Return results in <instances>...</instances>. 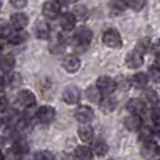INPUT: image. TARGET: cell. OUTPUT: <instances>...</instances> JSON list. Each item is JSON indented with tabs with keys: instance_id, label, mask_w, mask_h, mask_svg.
Here are the masks:
<instances>
[{
	"instance_id": "c3c4849f",
	"label": "cell",
	"mask_w": 160,
	"mask_h": 160,
	"mask_svg": "<svg viewBox=\"0 0 160 160\" xmlns=\"http://www.w3.org/2000/svg\"><path fill=\"white\" fill-rule=\"evenodd\" d=\"M0 51H2V43H0Z\"/></svg>"
},
{
	"instance_id": "ee69618b",
	"label": "cell",
	"mask_w": 160,
	"mask_h": 160,
	"mask_svg": "<svg viewBox=\"0 0 160 160\" xmlns=\"http://www.w3.org/2000/svg\"><path fill=\"white\" fill-rule=\"evenodd\" d=\"M157 53H160V40L157 42Z\"/></svg>"
},
{
	"instance_id": "7dc6e473",
	"label": "cell",
	"mask_w": 160,
	"mask_h": 160,
	"mask_svg": "<svg viewBox=\"0 0 160 160\" xmlns=\"http://www.w3.org/2000/svg\"><path fill=\"white\" fill-rule=\"evenodd\" d=\"M0 10H2V0H0Z\"/></svg>"
},
{
	"instance_id": "f6af8a7d",
	"label": "cell",
	"mask_w": 160,
	"mask_h": 160,
	"mask_svg": "<svg viewBox=\"0 0 160 160\" xmlns=\"http://www.w3.org/2000/svg\"><path fill=\"white\" fill-rule=\"evenodd\" d=\"M0 160H7V158H5V155H3L2 152H0Z\"/></svg>"
},
{
	"instance_id": "1f68e13d",
	"label": "cell",
	"mask_w": 160,
	"mask_h": 160,
	"mask_svg": "<svg viewBox=\"0 0 160 160\" xmlns=\"http://www.w3.org/2000/svg\"><path fill=\"white\" fill-rule=\"evenodd\" d=\"M127 5L128 8L135 10V11H139L146 7V0H127Z\"/></svg>"
},
{
	"instance_id": "7a4b0ae2",
	"label": "cell",
	"mask_w": 160,
	"mask_h": 160,
	"mask_svg": "<svg viewBox=\"0 0 160 160\" xmlns=\"http://www.w3.org/2000/svg\"><path fill=\"white\" fill-rule=\"evenodd\" d=\"M102 42L109 48H120L122 47V37L117 29H108L102 34Z\"/></svg>"
},
{
	"instance_id": "681fc988",
	"label": "cell",
	"mask_w": 160,
	"mask_h": 160,
	"mask_svg": "<svg viewBox=\"0 0 160 160\" xmlns=\"http://www.w3.org/2000/svg\"><path fill=\"white\" fill-rule=\"evenodd\" d=\"M158 160H160V158H158Z\"/></svg>"
},
{
	"instance_id": "d6a6232c",
	"label": "cell",
	"mask_w": 160,
	"mask_h": 160,
	"mask_svg": "<svg viewBox=\"0 0 160 160\" xmlns=\"http://www.w3.org/2000/svg\"><path fill=\"white\" fill-rule=\"evenodd\" d=\"M148 75H149V78L152 80V82H157V83H160V68H158L157 64H155V66H152V68L149 69Z\"/></svg>"
},
{
	"instance_id": "277c9868",
	"label": "cell",
	"mask_w": 160,
	"mask_h": 160,
	"mask_svg": "<svg viewBox=\"0 0 160 160\" xmlns=\"http://www.w3.org/2000/svg\"><path fill=\"white\" fill-rule=\"evenodd\" d=\"M80 98H82V91H80V88L75 87V85H69V87H66L62 90V99H64V102L77 104L80 101Z\"/></svg>"
},
{
	"instance_id": "8fae6325",
	"label": "cell",
	"mask_w": 160,
	"mask_h": 160,
	"mask_svg": "<svg viewBox=\"0 0 160 160\" xmlns=\"http://www.w3.org/2000/svg\"><path fill=\"white\" fill-rule=\"evenodd\" d=\"M50 32H51V29H50V24L47 21H37L34 24V35L37 38L47 40L50 37Z\"/></svg>"
},
{
	"instance_id": "74e56055",
	"label": "cell",
	"mask_w": 160,
	"mask_h": 160,
	"mask_svg": "<svg viewBox=\"0 0 160 160\" xmlns=\"http://www.w3.org/2000/svg\"><path fill=\"white\" fill-rule=\"evenodd\" d=\"M152 120H154V123L160 127V106H157V108H154L152 111Z\"/></svg>"
},
{
	"instance_id": "e575fe53",
	"label": "cell",
	"mask_w": 160,
	"mask_h": 160,
	"mask_svg": "<svg viewBox=\"0 0 160 160\" xmlns=\"http://www.w3.org/2000/svg\"><path fill=\"white\" fill-rule=\"evenodd\" d=\"M21 157H22V154H21L16 148H13V146L8 149V152H7V155H5L7 160H19Z\"/></svg>"
},
{
	"instance_id": "8d00e7d4",
	"label": "cell",
	"mask_w": 160,
	"mask_h": 160,
	"mask_svg": "<svg viewBox=\"0 0 160 160\" xmlns=\"http://www.w3.org/2000/svg\"><path fill=\"white\" fill-rule=\"evenodd\" d=\"M115 82H117V88L123 90V91H127V90L130 88V85H131V80H128V78H125V77H120L118 80H115Z\"/></svg>"
},
{
	"instance_id": "4316f807",
	"label": "cell",
	"mask_w": 160,
	"mask_h": 160,
	"mask_svg": "<svg viewBox=\"0 0 160 160\" xmlns=\"http://www.w3.org/2000/svg\"><path fill=\"white\" fill-rule=\"evenodd\" d=\"M13 32H15L13 31V24L5 19H0V38H10Z\"/></svg>"
},
{
	"instance_id": "3957f363",
	"label": "cell",
	"mask_w": 160,
	"mask_h": 160,
	"mask_svg": "<svg viewBox=\"0 0 160 160\" xmlns=\"http://www.w3.org/2000/svg\"><path fill=\"white\" fill-rule=\"evenodd\" d=\"M42 13L48 19H56L61 13V3L58 0H47L42 7Z\"/></svg>"
},
{
	"instance_id": "9a60e30c",
	"label": "cell",
	"mask_w": 160,
	"mask_h": 160,
	"mask_svg": "<svg viewBox=\"0 0 160 160\" xmlns=\"http://www.w3.org/2000/svg\"><path fill=\"white\" fill-rule=\"evenodd\" d=\"M127 109H128V112H130V114L142 115V114L146 112V102H144L142 99H138V98L130 99V101L127 102Z\"/></svg>"
},
{
	"instance_id": "7bdbcfd3",
	"label": "cell",
	"mask_w": 160,
	"mask_h": 160,
	"mask_svg": "<svg viewBox=\"0 0 160 160\" xmlns=\"http://www.w3.org/2000/svg\"><path fill=\"white\" fill-rule=\"evenodd\" d=\"M64 3H69V5H72V3H77V0H62Z\"/></svg>"
},
{
	"instance_id": "d590c367",
	"label": "cell",
	"mask_w": 160,
	"mask_h": 160,
	"mask_svg": "<svg viewBox=\"0 0 160 160\" xmlns=\"http://www.w3.org/2000/svg\"><path fill=\"white\" fill-rule=\"evenodd\" d=\"M149 48H151V40L149 38H141L139 42H138V47H136V50L139 53H146Z\"/></svg>"
},
{
	"instance_id": "4dcf8cb0",
	"label": "cell",
	"mask_w": 160,
	"mask_h": 160,
	"mask_svg": "<svg viewBox=\"0 0 160 160\" xmlns=\"http://www.w3.org/2000/svg\"><path fill=\"white\" fill-rule=\"evenodd\" d=\"M22 83V77L18 74V72H10V75L7 77V85L8 87H19Z\"/></svg>"
},
{
	"instance_id": "5bb4252c",
	"label": "cell",
	"mask_w": 160,
	"mask_h": 160,
	"mask_svg": "<svg viewBox=\"0 0 160 160\" xmlns=\"http://www.w3.org/2000/svg\"><path fill=\"white\" fill-rule=\"evenodd\" d=\"M78 138H80V141H82L83 144L93 142L95 131H93V128L88 123H80V127H78Z\"/></svg>"
},
{
	"instance_id": "7402d4cb",
	"label": "cell",
	"mask_w": 160,
	"mask_h": 160,
	"mask_svg": "<svg viewBox=\"0 0 160 160\" xmlns=\"http://www.w3.org/2000/svg\"><path fill=\"white\" fill-rule=\"evenodd\" d=\"M115 106H117V101L108 95V98H102L101 102H99V108L104 114H109V112H114L115 111Z\"/></svg>"
},
{
	"instance_id": "836d02e7",
	"label": "cell",
	"mask_w": 160,
	"mask_h": 160,
	"mask_svg": "<svg viewBox=\"0 0 160 160\" xmlns=\"http://www.w3.org/2000/svg\"><path fill=\"white\" fill-rule=\"evenodd\" d=\"M34 160H55V155L50 151H38V152H35Z\"/></svg>"
},
{
	"instance_id": "4fadbf2b",
	"label": "cell",
	"mask_w": 160,
	"mask_h": 160,
	"mask_svg": "<svg viewBox=\"0 0 160 160\" xmlns=\"http://www.w3.org/2000/svg\"><path fill=\"white\" fill-rule=\"evenodd\" d=\"M123 125L128 131H139V128L142 127V120H141V115H136V114H130L128 117H125L123 120Z\"/></svg>"
},
{
	"instance_id": "7c38bea8",
	"label": "cell",
	"mask_w": 160,
	"mask_h": 160,
	"mask_svg": "<svg viewBox=\"0 0 160 160\" xmlns=\"http://www.w3.org/2000/svg\"><path fill=\"white\" fill-rule=\"evenodd\" d=\"M62 68H64L66 72L75 74V72L80 69V59H78L75 55H68V56L62 59Z\"/></svg>"
},
{
	"instance_id": "83f0119b",
	"label": "cell",
	"mask_w": 160,
	"mask_h": 160,
	"mask_svg": "<svg viewBox=\"0 0 160 160\" xmlns=\"http://www.w3.org/2000/svg\"><path fill=\"white\" fill-rule=\"evenodd\" d=\"M74 16L78 19V21H85L87 18H88V8L85 7V5H75V8H74Z\"/></svg>"
},
{
	"instance_id": "cb8c5ba5",
	"label": "cell",
	"mask_w": 160,
	"mask_h": 160,
	"mask_svg": "<svg viewBox=\"0 0 160 160\" xmlns=\"http://www.w3.org/2000/svg\"><path fill=\"white\" fill-rule=\"evenodd\" d=\"M149 75L148 74H144V72H138L131 77V83L135 85V87H139V88H146L148 87V82H149Z\"/></svg>"
},
{
	"instance_id": "44dd1931",
	"label": "cell",
	"mask_w": 160,
	"mask_h": 160,
	"mask_svg": "<svg viewBox=\"0 0 160 160\" xmlns=\"http://www.w3.org/2000/svg\"><path fill=\"white\" fill-rule=\"evenodd\" d=\"M13 68H15V58L11 55H0V71L11 72Z\"/></svg>"
},
{
	"instance_id": "bcb514c9",
	"label": "cell",
	"mask_w": 160,
	"mask_h": 160,
	"mask_svg": "<svg viewBox=\"0 0 160 160\" xmlns=\"http://www.w3.org/2000/svg\"><path fill=\"white\" fill-rule=\"evenodd\" d=\"M3 141H5V139H3L2 136H0V148H2V144H3Z\"/></svg>"
},
{
	"instance_id": "ac0fdd59",
	"label": "cell",
	"mask_w": 160,
	"mask_h": 160,
	"mask_svg": "<svg viewBox=\"0 0 160 160\" xmlns=\"http://www.w3.org/2000/svg\"><path fill=\"white\" fill-rule=\"evenodd\" d=\"M102 95H104V93L98 88V85H95V87H88V88L85 90V96H87V99H88L90 102H95V104H99V102H101Z\"/></svg>"
},
{
	"instance_id": "484cf974",
	"label": "cell",
	"mask_w": 160,
	"mask_h": 160,
	"mask_svg": "<svg viewBox=\"0 0 160 160\" xmlns=\"http://www.w3.org/2000/svg\"><path fill=\"white\" fill-rule=\"evenodd\" d=\"M8 40H10V43H13V45H19V43H24L26 40H28V34H26L24 29H18L16 32H13L10 35Z\"/></svg>"
},
{
	"instance_id": "9c48e42d",
	"label": "cell",
	"mask_w": 160,
	"mask_h": 160,
	"mask_svg": "<svg viewBox=\"0 0 160 160\" xmlns=\"http://www.w3.org/2000/svg\"><path fill=\"white\" fill-rule=\"evenodd\" d=\"M75 118L80 123H90L93 118H95V112L90 106H78L75 111Z\"/></svg>"
},
{
	"instance_id": "8992f818",
	"label": "cell",
	"mask_w": 160,
	"mask_h": 160,
	"mask_svg": "<svg viewBox=\"0 0 160 160\" xmlns=\"http://www.w3.org/2000/svg\"><path fill=\"white\" fill-rule=\"evenodd\" d=\"M157 154H160V149H158V146H157L155 141H152V139L142 141V144H141V155H142L146 160L154 158Z\"/></svg>"
},
{
	"instance_id": "30bf717a",
	"label": "cell",
	"mask_w": 160,
	"mask_h": 160,
	"mask_svg": "<svg viewBox=\"0 0 160 160\" xmlns=\"http://www.w3.org/2000/svg\"><path fill=\"white\" fill-rule=\"evenodd\" d=\"M142 62H144L142 53H139L138 50H135V51H130L128 55H127V59H125L127 68H130V69H138V68H141Z\"/></svg>"
},
{
	"instance_id": "f1b7e54d",
	"label": "cell",
	"mask_w": 160,
	"mask_h": 160,
	"mask_svg": "<svg viewBox=\"0 0 160 160\" xmlns=\"http://www.w3.org/2000/svg\"><path fill=\"white\" fill-rule=\"evenodd\" d=\"M64 48H66V42L61 37H58L55 42H51V45H50L51 53H55V55H61V53L64 51Z\"/></svg>"
},
{
	"instance_id": "d6986e66",
	"label": "cell",
	"mask_w": 160,
	"mask_h": 160,
	"mask_svg": "<svg viewBox=\"0 0 160 160\" xmlns=\"http://www.w3.org/2000/svg\"><path fill=\"white\" fill-rule=\"evenodd\" d=\"M128 8L127 0H111L109 2V13L112 16H118Z\"/></svg>"
},
{
	"instance_id": "d4e9b609",
	"label": "cell",
	"mask_w": 160,
	"mask_h": 160,
	"mask_svg": "<svg viewBox=\"0 0 160 160\" xmlns=\"http://www.w3.org/2000/svg\"><path fill=\"white\" fill-rule=\"evenodd\" d=\"M142 101H144L146 104L157 106V104H158V95H157L152 88H144V91H142Z\"/></svg>"
},
{
	"instance_id": "ba28073f",
	"label": "cell",
	"mask_w": 160,
	"mask_h": 160,
	"mask_svg": "<svg viewBox=\"0 0 160 160\" xmlns=\"http://www.w3.org/2000/svg\"><path fill=\"white\" fill-rule=\"evenodd\" d=\"M56 117V111L51 106H42L37 109V120L40 123H50Z\"/></svg>"
},
{
	"instance_id": "603a6c76",
	"label": "cell",
	"mask_w": 160,
	"mask_h": 160,
	"mask_svg": "<svg viewBox=\"0 0 160 160\" xmlns=\"http://www.w3.org/2000/svg\"><path fill=\"white\" fill-rule=\"evenodd\" d=\"M93 152H95V155H98V157H104L106 154H108V151H109V146H108V142L106 141H102V139H96L95 142H93Z\"/></svg>"
},
{
	"instance_id": "52a82bcc",
	"label": "cell",
	"mask_w": 160,
	"mask_h": 160,
	"mask_svg": "<svg viewBox=\"0 0 160 160\" xmlns=\"http://www.w3.org/2000/svg\"><path fill=\"white\" fill-rule=\"evenodd\" d=\"M16 104L21 106V108H24V109L35 106V96H34V93L29 91V90H22V91H19V93H18V96H16Z\"/></svg>"
},
{
	"instance_id": "5b68a950",
	"label": "cell",
	"mask_w": 160,
	"mask_h": 160,
	"mask_svg": "<svg viewBox=\"0 0 160 160\" xmlns=\"http://www.w3.org/2000/svg\"><path fill=\"white\" fill-rule=\"evenodd\" d=\"M96 85H98V88L104 93V95H111V93H114L115 88H117V82L109 75H101L98 78Z\"/></svg>"
},
{
	"instance_id": "f546056e",
	"label": "cell",
	"mask_w": 160,
	"mask_h": 160,
	"mask_svg": "<svg viewBox=\"0 0 160 160\" xmlns=\"http://www.w3.org/2000/svg\"><path fill=\"white\" fill-rule=\"evenodd\" d=\"M155 136V131L151 128V127H141L139 128V139H141V142L142 141H149V139H152Z\"/></svg>"
},
{
	"instance_id": "6da1fadb",
	"label": "cell",
	"mask_w": 160,
	"mask_h": 160,
	"mask_svg": "<svg viewBox=\"0 0 160 160\" xmlns=\"http://www.w3.org/2000/svg\"><path fill=\"white\" fill-rule=\"evenodd\" d=\"M91 38H93V32L85 28V26H82V28H78L75 29V34H74V38H72V43L74 47H77V50H85L87 45L91 42Z\"/></svg>"
},
{
	"instance_id": "e0dca14e",
	"label": "cell",
	"mask_w": 160,
	"mask_h": 160,
	"mask_svg": "<svg viewBox=\"0 0 160 160\" xmlns=\"http://www.w3.org/2000/svg\"><path fill=\"white\" fill-rule=\"evenodd\" d=\"M74 154H75V158H77V160H93V155H95L93 149L88 148V146H85V144L77 146Z\"/></svg>"
},
{
	"instance_id": "60d3db41",
	"label": "cell",
	"mask_w": 160,
	"mask_h": 160,
	"mask_svg": "<svg viewBox=\"0 0 160 160\" xmlns=\"http://www.w3.org/2000/svg\"><path fill=\"white\" fill-rule=\"evenodd\" d=\"M5 85H7V80H5L2 75H0V91H2V90L5 88Z\"/></svg>"
},
{
	"instance_id": "2e32d148",
	"label": "cell",
	"mask_w": 160,
	"mask_h": 160,
	"mask_svg": "<svg viewBox=\"0 0 160 160\" xmlns=\"http://www.w3.org/2000/svg\"><path fill=\"white\" fill-rule=\"evenodd\" d=\"M75 22H77V18L74 16V13H64V15L59 18V24H61V28H62L66 32L74 31Z\"/></svg>"
},
{
	"instance_id": "b9f144b4",
	"label": "cell",
	"mask_w": 160,
	"mask_h": 160,
	"mask_svg": "<svg viewBox=\"0 0 160 160\" xmlns=\"http://www.w3.org/2000/svg\"><path fill=\"white\" fill-rule=\"evenodd\" d=\"M155 64L160 68V53H157V56H155Z\"/></svg>"
},
{
	"instance_id": "ffe728a7",
	"label": "cell",
	"mask_w": 160,
	"mask_h": 160,
	"mask_svg": "<svg viewBox=\"0 0 160 160\" xmlns=\"http://www.w3.org/2000/svg\"><path fill=\"white\" fill-rule=\"evenodd\" d=\"M10 22L13 24V28H16V29H24L26 26L29 24V18H28V15H24V13H13Z\"/></svg>"
},
{
	"instance_id": "ab89813d",
	"label": "cell",
	"mask_w": 160,
	"mask_h": 160,
	"mask_svg": "<svg viewBox=\"0 0 160 160\" xmlns=\"http://www.w3.org/2000/svg\"><path fill=\"white\" fill-rule=\"evenodd\" d=\"M7 109H8V101L5 96L0 95V112H5Z\"/></svg>"
},
{
	"instance_id": "f35d334b",
	"label": "cell",
	"mask_w": 160,
	"mask_h": 160,
	"mask_svg": "<svg viewBox=\"0 0 160 160\" xmlns=\"http://www.w3.org/2000/svg\"><path fill=\"white\" fill-rule=\"evenodd\" d=\"M10 3L15 8H24L28 5V0H10Z\"/></svg>"
}]
</instances>
